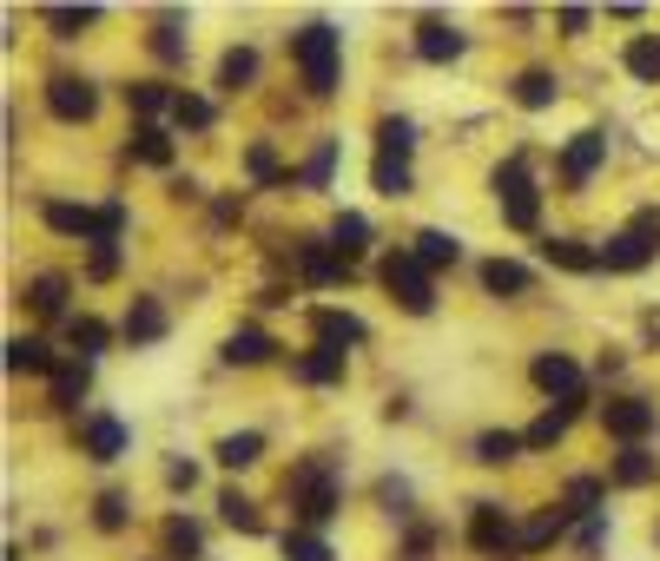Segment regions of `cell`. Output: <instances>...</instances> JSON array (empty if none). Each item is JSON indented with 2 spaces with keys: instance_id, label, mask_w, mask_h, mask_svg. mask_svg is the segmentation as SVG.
I'll return each instance as SVG.
<instances>
[{
  "instance_id": "cell-3",
  "label": "cell",
  "mask_w": 660,
  "mask_h": 561,
  "mask_svg": "<svg viewBox=\"0 0 660 561\" xmlns=\"http://www.w3.org/2000/svg\"><path fill=\"white\" fill-rule=\"evenodd\" d=\"M496 198H502V218H509L516 232H535V218H541V192H535V178L522 172V159L496 165Z\"/></svg>"
},
{
  "instance_id": "cell-48",
  "label": "cell",
  "mask_w": 660,
  "mask_h": 561,
  "mask_svg": "<svg viewBox=\"0 0 660 561\" xmlns=\"http://www.w3.org/2000/svg\"><path fill=\"white\" fill-rule=\"evenodd\" d=\"M113 272H120V252H113V245H100V252H93V265H87V278H113Z\"/></svg>"
},
{
  "instance_id": "cell-10",
  "label": "cell",
  "mask_w": 660,
  "mask_h": 561,
  "mask_svg": "<svg viewBox=\"0 0 660 561\" xmlns=\"http://www.w3.org/2000/svg\"><path fill=\"white\" fill-rule=\"evenodd\" d=\"M87 456H93V462H120V456H126V422L87 417Z\"/></svg>"
},
{
  "instance_id": "cell-13",
  "label": "cell",
  "mask_w": 660,
  "mask_h": 561,
  "mask_svg": "<svg viewBox=\"0 0 660 561\" xmlns=\"http://www.w3.org/2000/svg\"><path fill=\"white\" fill-rule=\"evenodd\" d=\"M291 377H297V384H337V377H344V350L317 344V350H304V357L291 364Z\"/></svg>"
},
{
  "instance_id": "cell-25",
  "label": "cell",
  "mask_w": 660,
  "mask_h": 561,
  "mask_svg": "<svg viewBox=\"0 0 660 561\" xmlns=\"http://www.w3.org/2000/svg\"><path fill=\"white\" fill-rule=\"evenodd\" d=\"M258 456H264L258 429H238V436H225V442H219V462H225V469H252Z\"/></svg>"
},
{
  "instance_id": "cell-22",
  "label": "cell",
  "mask_w": 660,
  "mask_h": 561,
  "mask_svg": "<svg viewBox=\"0 0 660 561\" xmlns=\"http://www.w3.org/2000/svg\"><path fill=\"white\" fill-rule=\"evenodd\" d=\"M463 258V245L449 238V232H416V265L423 272H436V265H456Z\"/></svg>"
},
{
  "instance_id": "cell-23",
  "label": "cell",
  "mask_w": 660,
  "mask_h": 561,
  "mask_svg": "<svg viewBox=\"0 0 660 561\" xmlns=\"http://www.w3.org/2000/svg\"><path fill=\"white\" fill-rule=\"evenodd\" d=\"M87 384H93V370H87V364H60V370H53V404H60V410H80Z\"/></svg>"
},
{
  "instance_id": "cell-30",
  "label": "cell",
  "mask_w": 660,
  "mask_h": 561,
  "mask_svg": "<svg viewBox=\"0 0 660 561\" xmlns=\"http://www.w3.org/2000/svg\"><path fill=\"white\" fill-rule=\"evenodd\" d=\"M516 449H528L516 429H489V436H476V462H516Z\"/></svg>"
},
{
  "instance_id": "cell-27",
  "label": "cell",
  "mask_w": 660,
  "mask_h": 561,
  "mask_svg": "<svg viewBox=\"0 0 660 561\" xmlns=\"http://www.w3.org/2000/svg\"><path fill=\"white\" fill-rule=\"evenodd\" d=\"M654 476H660V462L648 449H621V462H615V482H621V489H641V482H654Z\"/></svg>"
},
{
  "instance_id": "cell-24",
  "label": "cell",
  "mask_w": 660,
  "mask_h": 561,
  "mask_svg": "<svg viewBox=\"0 0 660 561\" xmlns=\"http://www.w3.org/2000/svg\"><path fill=\"white\" fill-rule=\"evenodd\" d=\"M370 185H377L384 198H403V192H409V159H396V152H377V165H370Z\"/></svg>"
},
{
  "instance_id": "cell-15",
  "label": "cell",
  "mask_w": 660,
  "mask_h": 561,
  "mask_svg": "<svg viewBox=\"0 0 660 561\" xmlns=\"http://www.w3.org/2000/svg\"><path fill=\"white\" fill-rule=\"evenodd\" d=\"M483 284H489L496 297H522L528 284H535V272L516 265V258H489V265H483Z\"/></svg>"
},
{
  "instance_id": "cell-12",
  "label": "cell",
  "mask_w": 660,
  "mask_h": 561,
  "mask_svg": "<svg viewBox=\"0 0 660 561\" xmlns=\"http://www.w3.org/2000/svg\"><path fill=\"white\" fill-rule=\"evenodd\" d=\"M416 53L443 67V60H456V53H463V33H456L449 20H423V27H416Z\"/></svg>"
},
{
  "instance_id": "cell-8",
  "label": "cell",
  "mask_w": 660,
  "mask_h": 561,
  "mask_svg": "<svg viewBox=\"0 0 660 561\" xmlns=\"http://www.w3.org/2000/svg\"><path fill=\"white\" fill-rule=\"evenodd\" d=\"M47 106H53V120H93V106H100V93H93L87 80H73V73H60V80L47 86Z\"/></svg>"
},
{
  "instance_id": "cell-35",
  "label": "cell",
  "mask_w": 660,
  "mask_h": 561,
  "mask_svg": "<svg viewBox=\"0 0 660 561\" xmlns=\"http://www.w3.org/2000/svg\"><path fill=\"white\" fill-rule=\"evenodd\" d=\"M568 516H575V509H548V516H535V522L522 529V549H541V542H555V536L568 529Z\"/></svg>"
},
{
  "instance_id": "cell-28",
  "label": "cell",
  "mask_w": 660,
  "mask_h": 561,
  "mask_svg": "<svg viewBox=\"0 0 660 561\" xmlns=\"http://www.w3.org/2000/svg\"><path fill=\"white\" fill-rule=\"evenodd\" d=\"M27 304H33L40 317H60V310H67V278H53V272H47V278H33V284H27Z\"/></svg>"
},
{
  "instance_id": "cell-14",
  "label": "cell",
  "mask_w": 660,
  "mask_h": 561,
  "mask_svg": "<svg viewBox=\"0 0 660 561\" xmlns=\"http://www.w3.org/2000/svg\"><path fill=\"white\" fill-rule=\"evenodd\" d=\"M159 337H165V310H159V297H132L126 344H159Z\"/></svg>"
},
{
  "instance_id": "cell-4",
  "label": "cell",
  "mask_w": 660,
  "mask_h": 561,
  "mask_svg": "<svg viewBox=\"0 0 660 561\" xmlns=\"http://www.w3.org/2000/svg\"><path fill=\"white\" fill-rule=\"evenodd\" d=\"M654 238H660V218H654V212H641L621 238H608V245H601V265H608V272H641V265L654 258Z\"/></svg>"
},
{
  "instance_id": "cell-18",
  "label": "cell",
  "mask_w": 660,
  "mask_h": 561,
  "mask_svg": "<svg viewBox=\"0 0 660 561\" xmlns=\"http://www.w3.org/2000/svg\"><path fill=\"white\" fill-rule=\"evenodd\" d=\"M47 225L67 238H100V212H87V205H47Z\"/></svg>"
},
{
  "instance_id": "cell-17",
  "label": "cell",
  "mask_w": 660,
  "mask_h": 561,
  "mask_svg": "<svg viewBox=\"0 0 660 561\" xmlns=\"http://www.w3.org/2000/svg\"><path fill=\"white\" fill-rule=\"evenodd\" d=\"M252 80H258V53H252V47H232V53L219 60V86H225V93H245Z\"/></svg>"
},
{
  "instance_id": "cell-11",
  "label": "cell",
  "mask_w": 660,
  "mask_h": 561,
  "mask_svg": "<svg viewBox=\"0 0 660 561\" xmlns=\"http://www.w3.org/2000/svg\"><path fill=\"white\" fill-rule=\"evenodd\" d=\"M469 542H476L483 555H496V549L509 542V516H502L496 502H476V509H469Z\"/></svg>"
},
{
  "instance_id": "cell-33",
  "label": "cell",
  "mask_w": 660,
  "mask_h": 561,
  "mask_svg": "<svg viewBox=\"0 0 660 561\" xmlns=\"http://www.w3.org/2000/svg\"><path fill=\"white\" fill-rule=\"evenodd\" d=\"M219 516H225L232 529H245V536H258V529H264V522H258V509H252V502H245L238 489H225V496H219Z\"/></svg>"
},
{
  "instance_id": "cell-44",
  "label": "cell",
  "mask_w": 660,
  "mask_h": 561,
  "mask_svg": "<svg viewBox=\"0 0 660 561\" xmlns=\"http://www.w3.org/2000/svg\"><path fill=\"white\" fill-rule=\"evenodd\" d=\"M284 561H331V549L317 536H284Z\"/></svg>"
},
{
  "instance_id": "cell-40",
  "label": "cell",
  "mask_w": 660,
  "mask_h": 561,
  "mask_svg": "<svg viewBox=\"0 0 660 561\" xmlns=\"http://www.w3.org/2000/svg\"><path fill=\"white\" fill-rule=\"evenodd\" d=\"M126 100L139 106V113H165V106H179V100H172L159 80H139V86H126Z\"/></svg>"
},
{
  "instance_id": "cell-36",
  "label": "cell",
  "mask_w": 660,
  "mask_h": 561,
  "mask_svg": "<svg viewBox=\"0 0 660 561\" xmlns=\"http://www.w3.org/2000/svg\"><path fill=\"white\" fill-rule=\"evenodd\" d=\"M172 120H179L185 133H205V126H212V100H199V93H179V106H172Z\"/></svg>"
},
{
  "instance_id": "cell-43",
  "label": "cell",
  "mask_w": 660,
  "mask_h": 561,
  "mask_svg": "<svg viewBox=\"0 0 660 561\" xmlns=\"http://www.w3.org/2000/svg\"><path fill=\"white\" fill-rule=\"evenodd\" d=\"M595 502H601V482H595V476H575V482H568V509H575V516H588Z\"/></svg>"
},
{
  "instance_id": "cell-29",
  "label": "cell",
  "mask_w": 660,
  "mask_h": 561,
  "mask_svg": "<svg viewBox=\"0 0 660 561\" xmlns=\"http://www.w3.org/2000/svg\"><path fill=\"white\" fill-rule=\"evenodd\" d=\"M364 245H370V225H364L357 212H344V218H337V232H331V252H337V258H357Z\"/></svg>"
},
{
  "instance_id": "cell-21",
  "label": "cell",
  "mask_w": 660,
  "mask_h": 561,
  "mask_svg": "<svg viewBox=\"0 0 660 561\" xmlns=\"http://www.w3.org/2000/svg\"><path fill=\"white\" fill-rule=\"evenodd\" d=\"M621 67H628L634 80H660V40L654 33H634V40L621 47Z\"/></svg>"
},
{
  "instance_id": "cell-47",
  "label": "cell",
  "mask_w": 660,
  "mask_h": 561,
  "mask_svg": "<svg viewBox=\"0 0 660 561\" xmlns=\"http://www.w3.org/2000/svg\"><path fill=\"white\" fill-rule=\"evenodd\" d=\"M100 529H126V502L120 496H100V516H93Z\"/></svg>"
},
{
  "instance_id": "cell-16",
  "label": "cell",
  "mask_w": 660,
  "mask_h": 561,
  "mask_svg": "<svg viewBox=\"0 0 660 561\" xmlns=\"http://www.w3.org/2000/svg\"><path fill=\"white\" fill-rule=\"evenodd\" d=\"M317 337H324L331 350H344V344H364L370 330H364V317H351V310H317Z\"/></svg>"
},
{
  "instance_id": "cell-9",
  "label": "cell",
  "mask_w": 660,
  "mask_h": 561,
  "mask_svg": "<svg viewBox=\"0 0 660 561\" xmlns=\"http://www.w3.org/2000/svg\"><path fill=\"white\" fill-rule=\"evenodd\" d=\"M601 159H608V140H601V133H575L568 152H561V178H568V185H588Z\"/></svg>"
},
{
  "instance_id": "cell-20",
  "label": "cell",
  "mask_w": 660,
  "mask_h": 561,
  "mask_svg": "<svg viewBox=\"0 0 660 561\" xmlns=\"http://www.w3.org/2000/svg\"><path fill=\"white\" fill-rule=\"evenodd\" d=\"M7 370H13V377H40V370H53V357H47L40 337H13V344H7Z\"/></svg>"
},
{
  "instance_id": "cell-2",
  "label": "cell",
  "mask_w": 660,
  "mask_h": 561,
  "mask_svg": "<svg viewBox=\"0 0 660 561\" xmlns=\"http://www.w3.org/2000/svg\"><path fill=\"white\" fill-rule=\"evenodd\" d=\"M377 278H384V290H390V297L403 304V310H416V317H429V304H436V290H429V272L416 265V252H390Z\"/></svg>"
},
{
  "instance_id": "cell-42",
  "label": "cell",
  "mask_w": 660,
  "mask_h": 561,
  "mask_svg": "<svg viewBox=\"0 0 660 561\" xmlns=\"http://www.w3.org/2000/svg\"><path fill=\"white\" fill-rule=\"evenodd\" d=\"M152 53H159V60H179V53H185V40H179V20H159V27H152Z\"/></svg>"
},
{
  "instance_id": "cell-41",
  "label": "cell",
  "mask_w": 660,
  "mask_h": 561,
  "mask_svg": "<svg viewBox=\"0 0 660 561\" xmlns=\"http://www.w3.org/2000/svg\"><path fill=\"white\" fill-rule=\"evenodd\" d=\"M377 140H384V152L409 159V145H416V126H409V120H384V126H377Z\"/></svg>"
},
{
  "instance_id": "cell-46",
  "label": "cell",
  "mask_w": 660,
  "mask_h": 561,
  "mask_svg": "<svg viewBox=\"0 0 660 561\" xmlns=\"http://www.w3.org/2000/svg\"><path fill=\"white\" fill-rule=\"evenodd\" d=\"M331 165H337V145L324 140L317 152H311V165H304V185H324V178H331Z\"/></svg>"
},
{
  "instance_id": "cell-45",
  "label": "cell",
  "mask_w": 660,
  "mask_h": 561,
  "mask_svg": "<svg viewBox=\"0 0 660 561\" xmlns=\"http://www.w3.org/2000/svg\"><path fill=\"white\" fill-rule=\"evenodd\" d=\"M165 549L172 555H199V529L192 522H165Z\"/></svg>"
},
{
  "instance_id": "cell-34",
  "label": "cell",
  "mask_w": 660,
  "mask_h": 561,
  "mask_svg": "<svg viewBox=\"0 0 660 561\" xmlns=\"http://www.w3.org/2000/svg\"><path fill=\"white\" fill-rule=\"evenodd\" d=\"M304 278H311V284L344 278V258H337V252H324V245H304Z\"/></svg>"
},
{
  "instance_id": "cell-39",
  "label": "cell",
  "mask_w": 660,
  "mask_h": 561,
  "mask_svg": "<svg viewBox=\"0 0 660 561\" xmlns=\"http://www.w3.org/2000/svg\"><path fill=\"white\" fill-rule=\"evenodd\" d=\"M47 20H53V33H60V40H73L80 27H93V20H100V7H53Z\"/></svg>"
},
{
  "instance_id": "cell-32",
  "label": "cell",
  "mask_w": 660,
  "mask_h": 561,
  "mask_svg": "<svg viewBox=\"0 0 660 561\" xmlns=\"http://www.w3.org/2000/svg\"><path fill=\"white\" fill-rule=\"evenodd\" d=\"M516 106H528V113L555 106V80H548V73H522V80H516Z\"/></svg>"
},
{
  "instance_id": "cell-26",
  "label": "cell",
  "mask_w": 660,
  "mask_h": 561,
  "mask_svg": "<svg viewBox=\"0 0 660 561\" xmlns=\"http://www.w3.org/2000/svg\"><path fill=\"white\" fill-rule=\"evenodd\" d=\"M271 350H277V344H271L264 330H232V337H225V364H264Z\"/></svg>"
},
{
  "instance_id": "cell-49",
  "label": "cell",
  "mask_w": 660,
  "mask_h": 561,
  "mask_svg": "<svg viewBox=\"0 0 660 561\" xmlns=\"http://www.w3.org/2000/svg\"><path fill=\"white\" fill-rule=\"evenodd\" d=\"M252 178H264V185L277 178V159H271V145H252Z\"/></svg>"
},
{
  "instance_id": "cell-7",
  "label": "cell",
  "mask_w": 660,
  "mask_h": 561,
  "mask_svg": "<svg viewBox=\"0 0 660 561\" xmlns=\"http://www.w3.org/2000/svg\"><path fill=\"white\" fill-rule=\"evenodd\" d=\"M297 516H304V522H331V516H337V482L317 476V462L297 469Z\"/></svg>"
},
{
  "instance_id": "cell-38",
  "label": "cell",
  "mask_w": 660,
  "mask_h": 561,
  "mask_svg": "<svg viewBox=\"0 0 660 561\" xmlns=\"http://www.w3.org/2000/svg\"><path fill=\"white\" fill-rule=\"evenodd\" d=\"M132 152H139L145 165H172V140H165L159 126H139V133H132Z\"/></svg>"
},
{
  "instance_id": "cell-6",
  "label": "cell",
  "mask_w": 660,
  "mask_h": 561,
  "mask_svg": "<svg viewBox=\"0 0 660 561\" xmlns=\"http://www.w3.org/2000/svg\"><path fill=\"white\" fill-rule=\"evenodd\" d=\"M601 422H608V436H621V442L634 449V442L660 422V410L648 404V397H621V404H608V410H601Z\"/></svg>"
},
{
  "instance_id": "cell-31",
  "label": "cell",
  "mask_w": 660,
  "mask_h": 561,
  "mask_svg": "<svg viewBox=\"0 0 660 561\" xmlns=\"http://www.w3.org/2000/svg\"><path fill=\"white\" fill-rule=\"evenodd\" d=\"M568 417H575L568 404H561V410H548V417H535V422L522 429V442H528V449H548V442H561V436H568Z\"/></svg>"
},
{
  "instance_id": "cell-1",
  "label": "cell",
  "mask_w": 660,
  "mask_h": 561,
  "mask_svg": "<svg viewBox=\"0 0 660 561\" xmlns=\"http://www.w3.org/2000/svg\"><path fill=\"white\" fill-rule=\"evenodd\" d=\"M291 60H297V73H304V86L324 100V93H337V33L324 27V20H311V27H297L291 33Z\"/></svg>"
},
{
  "instance_id": "cell-19",
  "label": "cell",
  "mask_w": 660,
  "mask_h": 561,
  "mask_svg": "<svg viewBox=\"0 0 660 561\" xmlns=\"http://www.w3.org/2000/svg\"><path fill=\"white\" fill-rule=\"evenodd\" d=\"M541 258H548V265H561V272H595V265H601V252H588L581 238H548V245H541Z\"/></svg>"
},
{
  "instance_id": "cell-50",
  "label": "cell",
  "mask_w": 660,
  "mask_h": 561,
  "mask_svg": "<svg viewBox=\"0 0 660 561\" xmlns=\"http://www.w3.org/2000/svg\"><path fill=\"white\" fill-rule=\"evenodd\" d=\"M165 482H172V489H192V482H199V469H192V462H172V469H165Z\"/></svg>"
},
{
  "instance_id": "cell-37",
  "label": "cell",
  "mask_w": 660,
  "mask_h": 561,
  "mask_svg": "<svg viewBox=\"0 0 660 561\" xmlns=\"http://www.w3.org/2000/svg\"><path fill=\"white\" fill-rule=\"evenodd\" d=\"M67 337H73V344H80V350H87V357H93V350H106V344H113V330H106V324H100V317H73V324H67Z\"/></svg>"
},
{
  "instance_id": "cell-5",
  "label": "cell",
  "mask_w": 660,
  "mask_h": 561,
  "mask_svg": "<svg viewBox=\"0 0 660 561\" xmlns=\"http://www.w3.org/2000/svg\"><path fill=\"white\" fill-rule=\"evenodd\" d=\"M528 377H535V390L561 397L568 410H575V404H581V390H588V384H581V364H575V357H561V350H541V357L528 364Z\"/></svg>"
}]
</instances>
